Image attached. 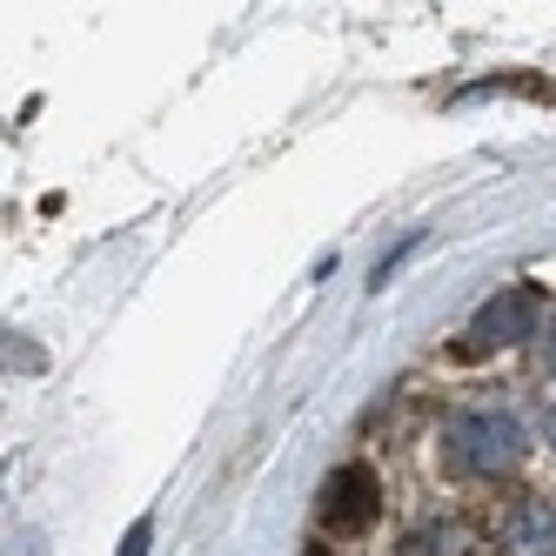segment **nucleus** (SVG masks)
Listing matches in <instances>:
<instances>
[{"label": "nucleus", "instance_id": "nucleus-3", "mask_svg": "<svg viewBox=\"0 0 556 556\" xmlns=\"http://www.w3.org/2000/svg\"><path fill=\"white\" fill-rule=\"evenodd\" d=\"M315 516H323L329 536H363V530H376V516H382V483H376V469H369V463H342L329 483H323Z\"/></svg>", "mask_w": 556, "mask_h": 556}, {"label": "nucleus", "instance_id": "nucleus-8", "mask_svg": "<svg viewBox=\"0 0 556 556\" xmlns=\"http://www.w3.org/2000/svg\"><path fill=\"white\" fill-rule=\"evenodd\" d=\"M543 429H549V443H556V395H543Z\"/></svg>", "mask_w": 556, "mask_h": 556}, {"label": "nucleus", "instance_id": "nucleus-5", "mask_svg": "<svg viewBox=\"0 0 556 556\" xmlns=\"http://www.w3.org/2000/svg\"><path fill=\"white\" fill-rule=\"evenodd\" d=\"M456 549H463V530L456 523H429V530H416L403 543V556H456Z\"/></svg>", "mask_w": 556, "mask_h": 556}, {"label": "nucleus", "instance_id": "nucleus-7", "mask_svg": "<svg viewBox=\"0 0 556 556\" xmlns=\"http://www.w3.org/2000/svg\"><path fill=\"white\" fill-rule=\"evenodd\" d=\"M543 369H556V323L543 329Z\"/></svg>", "mask_w": 556, "mask_h": 556}, {"label": "nucleus", "instance_id": "nucleus-4", "mask_svg": "<svg viewBox=\"0 0 556 556\" xmlns=\"http://www.w3.org/2000/svg\"><path fill=\"white\" fill-rule=\"evenodd\" d=\"M496 536L516 556H556V503L549 496H509L496 516Z\"/></svg>", "mask_w": 556, "mask_h": 556}, {"label": "nucleus", "instance_id": "nucleus-9", "mask_svg": "<svg viewBox=\"0 0 556 556\" xmlns=\"http://www.w3.org/2000/svg\"><path fill=\"white\" fill-rule=\"evenodd\" d=\"M308 556H329V549H308Z\"/></svg>", "mask_w": 556, "mask_h": 556}, {"label": "nucleus", "instance_id": "nucleus-1", "mask_svg": "<svg viewBox=\"0 0 556 556\" xmlns=\"http://www.w3.org/2000/svg\"><path fill=\"white\" fill-rule=\"evenodd\" d=\"M443 463L456 476H509L523 463V422L509 403H463L443 422Z\"/></svg>", "mask_w": 556, "mask_h": 556}, {"label": "nucleus", "instance_id": "nucleus-6", "mask_svg": "<svg viewBox=\"0 0 556 556\" xmlns=\"http://www.w3.org/2000/svg\"><path fill=\"white\" fill-rule=\"evenodd\" d=\"M148 536H154V523H148V516H141V523L128 530V543H122V556H141V549H148Z\"/></svg>", "mask_w": 556, "mask_h": 556}, {"label": "nucleus", "instance_id": "nucleus-2", "mask_svg": "<svg viewBox=\"0 0 556 556\" xmlns=\"http://www.w3.org/2000/svg\"><path fill=\"white\" fill-rule=\"evenodd\" d=\"M543 336V289L536 282H516L503 295H490L483 308H476V323L463 336L456 355H490V349H509V342H530Z\"/></svg>", "mask_w": 556, "mask_h": 556}]
</instances>
